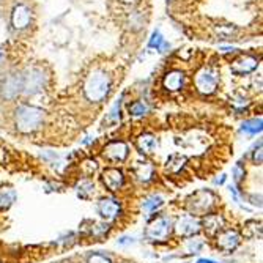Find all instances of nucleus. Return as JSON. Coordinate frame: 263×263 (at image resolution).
I'll use <instances>...</instances> for the list:
<instances>
[{
  "label": "nucleus",
  "mask_w": 263,
  "mask_h": 263,
  "mask_svg": "<svg viewBox=\"0 0 263 263\" xmlns=\"http://www.w3.org/2000/svg\"><path fill=\"white\" fill-rule=\"evenodd\" d=\"M122 2H125V3H134V2H137V0H122Z\"/></svg>",
  "instance_id": "473e14b6"
},
{
  "label": "nucleus",
  "mask_w": 263,
  "mask_h": 263,
  "mask_svg": "<svg viewBox=\"0 0 263 263\" xmlns=\"http://www.w3.org/2000/svg\"><path fill=\"white\" fill-rule=\"evenodd\" d=\"M16 199V194L13 189H2L0 191V210H5L11 205Z\"/></svg>",
  "instance_id": "4be33fe9"
},
{
  "label": "nucleus",
  "mask_w": 263,
  "mask_h": 263,
  "mask_svg": "<svg viewBox=\"0 0 263 263\" xmlns=\"http://www.w3.org/2000/svg\"><path fill=\"white\" fill-rule=\"evenodd\" d=\"M22 95V74H10L0 84V96L5 101H14Z\"/></svg>",
  "instance_id": "423d86ee"
},
{
  "label": "nucleus",
  "mask_w": 263,
  "mask_h": 263,
  "mask_svg": "<svg viewBox=\"0 0 263 263\" xmlns=\"http://www.w3.org/2000/svg\"><path fill=\"white\" fill-rule=\"evenodd\" d=\"M32 18H33V13H32L30 6L27 3L19 2L13 6L10 19H11V25H13L14 30L22 32L25 29H29L30 24H32Z\"/></svg>",
  "instance_id": "0eeeda50"
},
{
  "label": "nucleus",
  "mask_w": 263,
  "mask_h": 263,
  "mask_svg": "<svg viewBox=\"0 0 263 263\" xmlns=\"http://www.w3.org/2000/svg\"><path fill=\"white\" fill-rule=\"evenodd\" d=\"M110 91H112V76L104 68H93L84 79V98L91 104H99L106 101Z\"/></svg>",
  "instance_id": "f257e3e1"
},
{
  "label": "nucleus",
  "mask_w": 263,
  "mask_h": 263,
  "mask_svg": "<svg viewBox=\"0 0 263 263\" xmlns=\"http://www.w3.org/2000/svg\"><path fill=\"white\" fill-rule=\"evenodd\" d=\"M132 172L140 181H148L155 175V167L148 161H137L132 167Z\"/></svg>",
  "instance_id": "dca6fc26"
},
{
  "label": "nucleus",
  "mask_w": 263,
  "mask_h": 263,
  "mask_svg": "<svg viewBox=\"0 0 263 263\" xmlns=\"http://www.w3.org/2000/svg\"><path fill=\"white\" fill-rule=\"evenodd\" d=\"M161 205H163V199H161L159 196H150L143 200L142 207L145 211H148V213H153V211H156Z\"/></svg>",
  "instance_id": "5701e85b"
},
{
  "label": "nucleus",
  "mask_w": 263,
  "mask_h": 263,
  "mask_svg": "<svg viewBox=\"0 0 263 263\" xmlns=\"http://www.w3.org/2000/svg\"><path fill=\"white\" fill-rule=\"evenodd\" d=\"M130 155V148L123 140H112L103 148V158L110 164H118L126 161Z\"/></svg>",
  "instance_id": "6e6552de"
},
{
  "label": "nucleus",
  "mask_w": 263,
  "mask_h": 263,
  "mask_svg": "<svg viewBox=\"0 0 263 263\" xmlns=\"http://www.w3.org/2000/svg\"><path fill=\"white\" fill-rule=\"evenodd\" d=\"M88 263H112L106 256L103 254H93V256L88 259Z\"/></svg>",
  "instance_id": "bb28decb"
},
{
  "label": "nucleus",
  "mask_w": 263,
  "mask_h": 263,
  "mask_svg": "<svg viewBox=\"0 0 263 263\" xmlns=\"http://www.w3.org/2000/svg\"><path fill=\"white\" fill-rule=\"evenodd\" d=\"M148 106L143 103V101H134V103L130 106V115L132 117H143L145 114H148Z\"/></svg>",
  "instance_id": "b1692460"
},
{
  "label": "nucleus",
  "mask_w": 263,
  "mask_h": 263,
  "mask_svg": "<svg viewBox=\"0 0 263 263\" xmlns=\"http://www.w3.org/2000/svg\"><path fill=\"white\" fill-rule=\"evenodd\" d=\"M259 68V58L256 55L244 54L232 62L230 70L235 76H248Z\"/></svg>",
  "instance_id": "9d476101"
},
{
  "label": "nucleus",
  "mask_w": 263,
  "mask_h": 263,
  "mask_svg": "<svg viewBox=\"0 0 263 263\" xmlns=\"http://www.w3.org/2000/svg\"><path fill=\"white\" fill-rule=\"evenodd\" d=\"M224 180H225V175H220V178H218V180H216L215 183H216V184H222Z\"/></svg>",
  "instance_id": "7c9ffc66"
},
{
  "label": "nucleus",
  "mask_w": 263,
  "mask_h": 263,
  "mask_svg": "<svg viewBox=\"0 0 263 263\" xmlns=\"http://www.w3.org/2000/svg\"><path fill=\"white\" fill-rule=\"evenodd\" d=\"M219 86V74L215 68L202 66L194 76V87L200 95H213Z\"/></svg>",
  "instance_id": "20e7f679"
},
{
  "label": "nucleus",
  "mask_w": 263,
  "mask_h": 263,
  "mask_svg": "<svg viewBox=\"0 0 263 263\" xmlns=\"http://www.w3.org/2000/svg\"><path fill=\"white\" fill-rule=\"evenodd\" d=\"M200 230V222L192 215L181 216L176 222V232L183 236H192Z\"/></svg>",
  "instance_id": "f8f14e48"
},
{
  "label": "nucleus",
  "mask_w": 263,
  "mask_h": 263,
  "mask_svg": "<svg viewBox=\"0 0 263 263\" xmlns=\"http://www.w3.org/2000/svg\"><path fill=\"white\" fill-rule=\"evenodd\" d=\"M0 57H2V49H0Z\"/></svg>",
  "instance_id": "72a5a7b5"
},
{
  "label": "nucleus",
  "mask_w": 263,
  "mask_h": 263,
  "mask_svg": "<svg viewBox=\"0 0 263 263\" xmlns=\"http://www.w3.org/2000/svg\"><path fill=\"white\" fill-rule=\"evenodd\" d=\"M243 176H244V169L240 166V164H236L233 167V178H235V181L236 183H240L243 180Z\"/></svg>",
  "instance_id": "c85d7f7f"
},
{
  "label": "nucleus",
  "mask_w": 263,
  "mask_h": 263,
  "mask_svg": "<svg viewBox=\"0 0 263 263\" xmlns=\"http://www.w3.org/2000/svg\"><path fill=\"white\" fill-rule=\"evenodd\" d=\"M103 181L106 184V188L110 191H118L125 183L123 172L118 171L115 167H109L103 172Z\"/></svg>",
  "instance_id": "4468645a"
},
{
  "label": "nucleus",
  "mask_w": 263,
  "mask_h": 263,
  "mask_svg": "<svg viewBox=\"0 0 263 263\" xmlns=\"http://www.w3.org/2000/svg\"><path fill=\"white\" fill-rule=\"evenodd\" d=\"M122 101H123V96L118 98L112 109H110V112H109V120H112V122H117L118 118H120V110H122Z\"/></svg>",
  "instance_id": "393cba45"
},
{
  "label": "nucleus",
  "mask_w": 263,
  "mask_h": 263,
  "mask_svg": "<svg viewBox=\"0 0 263 263\" xmlns=\"http://www.w3.org/2000/svg\"><path fill=\"white\" fill-rule=\"evenodd\" d=\"M137 148L143 155H151L155 153L158 148V139L153 134H142L137 139Z\"/></svg>",
  "instance_id": "a211bd4d"
},
{
  "label": "nucleus",
  "mask_w": 263,
  "mask_h": 263,
  "mask_svg": "<svg viewBox=\"0 0 263 263\" xmlns=\"http://www.w3.org/2000/svg\"><path fill=\"white\" fill-rule=\"evenodd\" d=\"M186 86V74L184 71L178 70V68H172V70H169L164 78H163V87L171 91V93H175V91H180L183 90Z\"/></svg>",
  "instance_id": "9b49d317"
},
{
  "label": "nucleus",
  "mask_w": 263,
  "mask_h": 263,
  "mask_svg": "<svg viewBox=\"0 0 263 263\" xmlns=\"http://www.w3.org/2000/svg\"><path fill=\"white\" fill-rule=\"evenodd\" d=\"M49 76L41 66H30L22 74V95L35 96L43 93L47 87Z\"/></svg>",
  "instance_id": "7ed1b4c3"
},
{
  "label": "nucleus",
  "mask_w": 263,
  "mask_h": 263,
  "mask_svg": "<svg viewBox=\"0 0 263 263\" xmlns=\"http://www.w3.org/2000/svg\"><path fill=\"white\" fill-rule=\"evenodd\" d=\"M46 112L38 106L21 104L14 109V126L22 134H33L44 126Z\"/></svg>",
  "instance_id": "f03ea898"
},
{
  "label": "nucleus",
  "mask_w": 263,
  "mask_h": 263,
  "mask_svg": "<svg viewBox=\"0 0 263 263\" xmlns=\"http://www.w3.org/2000/svg\"><path fill=\"white\" fill-rule=\"evenodd\" d=\"M224 227V218L220 215H208L203 219V228L210 236L218 235Z\"/></svg>",
  "instance_id": "f3484780"
},
{
  "label": "nucleus",
  "mask_w": 263,
  "mask_h": 263,
  "mask_svg": "<svg viewBox=\"0 0 263 263\" xmlns=\"http://www.w3.org/2000/svg\"><path fill=\"white\" fill-rule=\"evenodd\" d=\"M197 263H218V262H215V260H207V259H200Z\"/></svg>",
  "instance_id": "2f4dec72"
},
{
  "label": "nucleus",
  "mask_w": 263,
  "mask_h": 263,
  "mask_svg": "<svg viewBox=\"0 0 263 263\" xmlns=\"http://www.w3.org/2000/svg\"><path fill=\"white\" fill-rule=\"evenodd\" d=\"M241 131L248 135H257L262 132V117L259 118H249L244 120L241 125Z\"/></svg>",
  "instance_id": "aec40b11"
},
{
  "label": "nucleus",
  "mask_w": 263,
  "mask_h": 263,
  "mask_svg": "<svg viewBox=\"0 0 263 263\" xmlns=\"http://www.w3.org/2000/svg\"><path fill=\"white\" fill-rule=\"evenodd\" d=\"M148 47L156 49V50H159V52H166V50L171 49V43L166 41V38L163 37V33H161L159 30H155L151 38L148 40Z\"/></svg>",
  "instance_id": "6ab92c4d"
},
{
  "label": "nucleus",
  "mask_w": 263,
  "mask_h": 263,
  "mask_svg": "<svg viewBox=\"0 0 263 263\" xmlns=\"http://www.w3.org/2000/svg\"><path fill=\"white\" fill-rule=\"evenodd\" d=\"M98 213L101 218H104L106 220H114L117 216L120 215V205L115 199H103L98 203Z\"/></svg>",
  "instance_id": "ddd939ff"
},
{
  "label": "nucleus",
  "mask_w": 263,
  "mask_h": 263,
  "mask_svg": "<svg viewBox=\"0 0 263 263\" xmlns=\"http://www.w3.org/2000/svg\"><path fill=\"white\" fill-rule=\"evenodd\" d=\"M254 163L256 164H262V142H259V148L254 151Z\"/></svg>",
  "instance_id": "c756f323"
},
{
  "label": "nucleus",
  "mask_w": 263,
  "mask_h": 263,
  "mask_svg": "<svg viewBox=\"0 0 263 263\" xmlns=\"http://www.w3.org/2000/svg\"><path fill=\"white\" fill-rule=\"evenodd\" d=\"M131 25H137V29H140L143 25V18H142V13H131Z\"/></svg>",
  "instance_id": "cd10ccee"
},
{
  "label": "nucleus",
  "mask_w": 263,
  "mask_h": 263,
  "mask_svg": "<svg viewBox=\"0 0 263 263\" xmlns=\"http://www.w3.org/2000/svg\"><path fill=\"white\" fill-rule=\"evenodd\" d=\"M86 192H88V197L93 196V192H95V186H93L90 181H84L79 186V196L86 199Z\"/></svg>",
  "instance_id": "a878e982"
},
{
  "label": "nucleus",
  "mask_w": 263,
  "mask_h": 263,
  "mask_svg": "<svg viewBox=\"0 0 263 263\" xmlns=\"http://www.w3.org/2000/svg\"><path fill=\"white\" fill-rule=\"evenodd\" d=\"M186 163V158L181 156V155H172L171 158L167 159V171L169 172H172V174H176V172H180L183 166Z\"/></svg>",
  "instance_id": "412c9836"
},
{
  "label": "nucleus",
  "mask_w": 263,
  "mask_h": 263,
  "mask_svg": "<svg viewBox=\"0 0 263 263\" xmlns=\"http://www.w3.org/2000/svg\"><path fill=\"white\" fill-rule=\"evenodd\" d=\"M171 230H172L171 219L161 216L155 219L153 222H150L147 228V236L151 241H166L169 238V235H171Z\"/></svg>",
  "instance_id": "1a4fd4ad"
},
{
  "label": "nucleus",
  "mask_w": 263,
  "mask_h": 263,
  "mask_svg": "<svg viewBox=\"0 0 263 263\" xmlns=\"http://www.w3.org/2000/svg\"><path fill=\"white\" fill-rule=\"evenodd\" d=\"M215 202L216 196L211 191H197L188 199V210L194 216H203L210 213L211 208L215 207Z\"/></svg>",
  "instance_id": "39448f33"
},
{
  "label": "nucleus",
  "mask_w": 263,
  "mask_h": 263,
  "mask_svg": "<svg viewBox=\"0 0 263 263\" xmlns=\"http://www.w3.org/2000/svg\"><path fill=\"white\" fill-rule=\"evenodd\" d=\"M240 244V235L235 230H224L218 233V246L224 252H232Z\"/></svg>",
  "instance_id": "2eb2a0df"
}]
</instances>
